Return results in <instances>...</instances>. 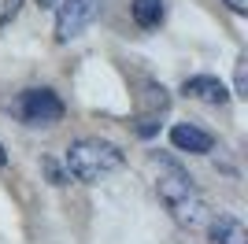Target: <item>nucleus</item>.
<instances>
[{
	"label": "nucleus",
	"instance_id": "nucleus-1",
	"mask_svg": "<svg viewBox=\"0 0 248 244\" xmlns=\"http://www.w3.org/2000/svg\"><path fill=\"white\" fill-rule=\"evenodd\" d=\"M152 170H155V193L163 200L167 214H170L182 229H189V233L204 229L211 207H207L204 193L197 189L193 174H189L178 159H170V155H163V152L152 155Z\"/></svg>",
	"mask_w": 248,
	"mask_h": 244
},
{
	"label": "nucleus",
	"instance_id": "nucleus-2",
	"mask_svg": "<svg viewBox=\"0 0 248 244\" xmlns=\"http://www.w3.org/2000/svg\"><path fill=\"white\" fill-rule=\"evenodd\" d=\"M123 167H126L123 148L104 141V137H78L63 152L67 178H74V182H82V185H96L104 178H111L115 170H123Z\"/></svg>",
	"mask_w": 248,
	"mask_h": 244
},
{
	"label": "nucleus",
	"instance_id": "nucleus-3",
	"mask_svg": "<svg viewBox=\"0 0 248 244\" xmlns=\"http://www.w3.org/2000/svg\"><path fill=\"white\" fill-rule=\"evenodd\" d=\"M15 115H19L26 126H56V122L67 115V104L48 89V85H37V89H22L15 96Z\"/></svg>",
	"mask_w": 248,
	"mask_h": 244
},
{
	"label": "nucleus",
	"instance_id": "nucleus-4",
	"mask_svg": "<svg viewBox=\"0 0 248 244\" xmlns=\"http://www.w3.org/2000/svg\"><path fill=\"white\" fill-rule=\"evenodd\" d=\"M96 8H100V0H60L56 4V41L60 45L74 41L96 19Z\"/></svg>",
	"mask_w": 248,
	"mask_h": 244
},
{
	"label": "nucleus",
	"instance_id": "nucleus-5",
	"mask_svg": "<svg viewBox=\"0 0 248 244\" xmlns=\"http://www.w3.org/2000/svg\"><path fill=\"white\" fill-rule=\"evenodd\" d=\"M182 92H186L189 100L207 104V107H222V104H230V89L222 85V78H215V74H193V78H186Z\"/></svg>",
	"mask_w": 248,
	"mask_h": 244
},
{
	"label": "nucleus",
	"instance_id": "nucleus-6",
	"mask_svg": "<svg viewBox=\"0 0 248 244\" xmlns=\"http://www.w3.org/2000/svg\"><path fill=\"white\" fill-rule=\"evenodd\" d=\"M170 144H174L178 152H189V155H211L215 152V137L193 122H178L170 126Z\"/></svg>",
	"mask_w": 248,
	"mask_h": 244
},
{
	"label": "nucleus",
	"instance_id": "nucleus-7",
	"mask_svg": "<svg viewBox=\"0 0 248 244\" xmlns=\"http://www.w3.org/2000/svg\"><path fill=\"white\" fill-rule=\"evenodd\" d=\"M207 237H211V244H248V229L241 218H233V214L218 211V214H207Z\"/></svg>",
	"mask_w": 248,
	"mask_h": 244
},
{
	"label": "nucleus",
	"instance_id": "nucleus-8",
	"mask_svg": "<svg viewBox=\"0 0 248 244\" xmlns=\"http://www.w3.org/2000/svg\"><path fill=\"white\" fill-rule=\"evenodd\" d=\"M130 19L141 30H159L167 19V8H163V0H134L130 4Z\"/></svg>",
	"mask_w": 248,
	"mask_h": 244
},
{
	"label": "nucleus",
	"instance_id": "nucleus-9",
	"mask_svg": "<svg viewBox=\"0 0 248 244\" xmlns=\"http://www.w3.org/2000/svg\"><path fill=\"white\" fill-rule=\"evenodd\" d=\"M230 96H241V100L248 96V56H237V63H233V92Z\"/></svg>",
	"mask_w": 248,
	"mask_h": 244
},
{
	"label": "nucleus",
	"instance_id": "nucleus-10",
	"mask_svg": "<svg viewBox=\"0 0 248 244\" xmlns=\"http://www.w3.org/2000/svg\"><path fill=\"white\" fill-rule=\"evenodd\" d=\"M155 130H159V122H155V115H141V119H137V133H141V137H152Z\"/></svg>",
	"mask_w": 248,
	"mask_h": 244
},
{
	"label": "nucleus",
	"instance_id": "nucleus-11",
	"mask_svg": "<svg viewBox=\"0 0 248 244\" xmlns=\"http://www.w3.org/2000/svg\"><path fill=\"white\" fill-rule=\"evenodd\" d=\"M45 170H48V182L52 185H67V170H60L52 159H45Z\"/></svg>",
	"mask_w": 248,
	"mask_h": 244
},
{
	"label": "nucleus",
	"instance_id": "nucleus-12",
	"mask_svg": "<svg viewBox=\"0 0 248 244\" xmlns=\"http://www.w3.org/2000/svg\"><path fill=\"white\" fill-rule=\"evenodd\" d=\"M19 4H22V0H4V11H0V26H4L8 19H15V11H19Z\"/></svg>",
	"mask_w": 248,
	"mask_h": 244
},
{
	"label": "nucleus",
	"instance_id": "nucleus-13",
	"mask_svg": "<svg viewBox=\"0 0 248 244\" xmlns=\"http://www.w3.org/2000/svg\"><path fill=\"white\" fill-rule=\"evenodd\" d=\"M222 4H226L233 15H248V0H222Z\"/></svg>",
	"mask_w": 248,
	"mask_h": 244
},
{
	"label": "nucleus",
	"instance_id": "nucleus-14",
	"mask_svg": "<svg viewBox=\"0 0 248 244\" xmlns=\"http://www.w3.org/2000/svg\"><path fill=\"white\" fill-rule=\"evenodd\" d=\"M4 167H8V148L0 144V170H4Z\"/></svg>",
	"mask_w": 248,
	"mask_h": 244
},
{
	"label": "nucleus",
	"instance_id": "nucleus-15",
	"mask_svg": "<svg viewBox=\"0 0 248 244\" xmlns=\"http://www.w3.org/2000/svg\"><path fill=\"white\" fill-rule=\"evenodd\" d=\"M37 4H41V8H56V0H37Z\"/></svg>",
	"mask_w": 248,
	"mask_h": 244
}]
</instances>
